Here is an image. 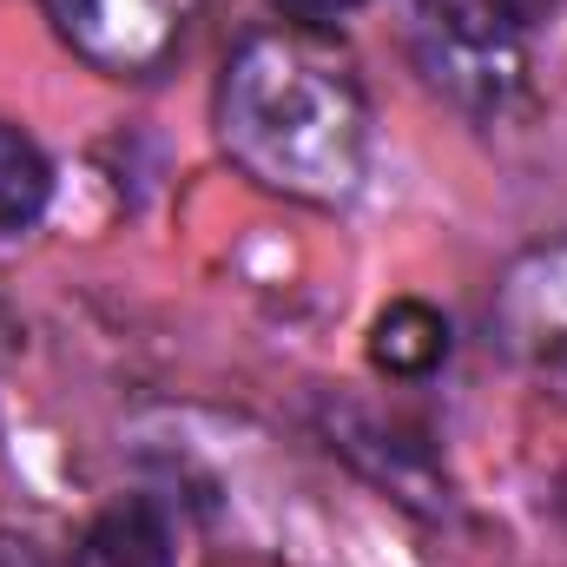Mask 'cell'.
<instances>
[{
	"instance_id": "1",
	"label": "cell",
	"mask_w": 567,
	"mask_h": 567,
	"mask_svg": "<svg viewBox=\"0 0 567 567\" xmlns=\"http://www.w3.org/2000/svg\"><path fill=\"white\" fill-rule=\"evenodd\" d=\"M218 133L258 185L303 205L350 198L370 158L357 73L310 27L251 33L231 53L218 86Z\"/></svg>"
},
{
	"instance_id": "2",
	"label": "cell",
	"mask_w": 567,
	"mask_h": 567,
	"mask_svg": "<svg viewBox=\"0 0 567 567\" xmlns=\"http://www.w3.org/2000/svg\"><path fill=\"white\" fill-rule=\"evenodd\" d=\"M502 350L548 390L567 396V238L528 251L495 290Z\"/></svg>"
},
{
	"instance_id": "3",
	"label": "cell",
	"mask_w": 567,
	"mask_h": 567,
	"mask_svg": "<svg viewBox=\"0 0 567 567\" xmlns=\"http://www.w3.org/2000/svg\"><path fill=\"white\" fill-rule=\"evenodd\" d=\"M73 53L106 73H152L185 33V0H47Z\"/></svg>"
},
{
	"instance_id": "4",
	"label": "cell",
	"mask_w": 567,
	"mask_h": 567,
	"mask_svg": "<svg viewBox=\"0 0 567 567\" xmlns=\"http://www.w3.org/2000/svg\"><path fill=\"white\" fill-rule=\"evenodd\" d=\"M73 567H172V528L152 502H120L80 535Z\"/></svg>"
},
{
	"instance_id": "5",
	"label": "cell",
	"mask_w": 567,
	"mask_h": 567,
	"mask_svg": "<svg viewBox=\"0 0 567 567\" xmlns=\"http://www.w3.org/2000/svg\"><path fill=\"white\" fill-rule=\"evenodd\" d=\"M442 357H449V323H442L429 303L403 297V303H390V310L377 317L370 363H377L383 377H429Z\"/></svg>"
},
{
	"instance_id": "6",
	"label": "cell",
	"mask_w": 567,
	"mask_h": 567,
	"mask_svg": "<svg viewBox=\"0 0 567 567\" xmlns=\"http://www.w3.org/2000/svg\"><path fill=\"white\" fill-rule=\"evenodd\" d=\"M53 165L20 126H0V231H27L47 212Z\"/></svg>"
},
{
	"instance_id": "7",
	"label": "cell",
	"mask_w": 567,
	"mask_h": 567,
	"mask_svg": "<svg viewBox=\"0 0 567 567\" xmlns=\"http://www.w3.org/2000/svg\"><path fill=\"white\" fill-rule=\"evenodd\" d=\"M278 7L297 20V27H323V20H343V13H357L363 0H278Z\"/></svg>"
},
{
	"instance_id": "8",
	"label": "cell",
	"mask_w": 567,
	"mask_h": 567,
	"mask_svg": "<svg viewBox=\"0 0 567 567\" xmlns=\"http://www.w3.org/2000/svg\"><path fill=\"white\" fill-rule=\"evenodd\" d=\"M488 7H495V13H502L508 27H535V20H548V13H555L561 0H488Z\"/></svg>"
}]
</instances>
